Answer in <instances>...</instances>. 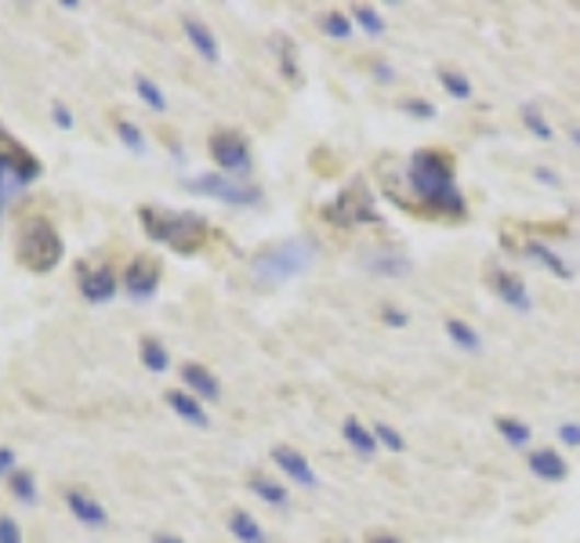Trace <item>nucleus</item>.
<instances>
[{"instance_id":"31","label":"nucleus","mask_w":580,"mask_h":543,"mask_svg":"<svg viewBox=\"0 0 580 543\" xmlns=\"http://www.w3.org/2000/svg\"><path fill=\"white\" fill-rule=\"evenodd\" d=\"M323 30H327V37L345 41L349 33H352V22L345 15H338V11H327V15H323Z\"/></svg>"},{"instance_id":"6","label":"nucleus","mask_w":580,"mask_h":543,"mask_svg":"<svg viewBox=\"0 0 580 543\" xmlns=\"http://www.w3.org/2000/svg\"><path fill=\"white\" fill-rule=\"evenodd\" d=\"M323 218L334 221V226H374L377 218V207H374V196L371 188L363 182H352L338 193V199H330L323 207Z\"/></svg>"},{"instance_id":"24","label":"nucleus","mask_w":580,"mask_h":543,"mask_svg":"<svg viewBox=\"0 0 580 543\" xmlns=\"http://www.w3.org/2000/svg\"><path fill=\"white\" fill-rule=\"evenodd\" d=\"M116 138H121L124 146L135 152V157H146V152H149V141H146V135H141L132 120H116Z\"/></svg>"},{"instance_id":"3","label":"nucleus","mask_w":580,"mask_h":543,"mask_svg":"<svg viewBox=\"0 0 580 543\" xmlns=\"http://www.w3.org/2000/svg\"><path fill=\"white\" fill-rule=\"evenodd\" d=\"M15 257L19 265L33 272V276H47V272H55L62 265L66 257V243L58 229L47 221L44 215H33L19 226V235H15Z\"/></svg>"},{"instance_id":"19","label":"nucleus","mask_w":580,"mask_h":543,"mask_svg":"<svg viewBox=\"0 0 580 543\" xmlns=\"http://www.w3.org/2000/svg\"><path fill=\"white\" fill-rule=\"evenodd\" d=\"M526 254H530V257H534V262H541L544 268H551V272H555V276H559V279H573V272H570V265H566L559 254H551V251H548V246H544V243H537V240H530V243H526Z\"/></svg>"},{"instance_id":"37","label":"nucleus","mask_w":580,"mask_h":543,"mask_svg":"<svg viewBox=\"0 0 580 543\" xmlns=\"http://www.w3.org/2000/svg\"><path fill=\"white\" fill-rule=\"evenodd\" d=\"M402 109H407L410 116H421V120H432L435 109L424 99H413V102H402Z\"/></svg>"},{"instance_id":"29","label":"nucleus","mask_w":580,"mask_h":543,"mask_svg":"<svg viewBox=\"0 0 580 543\" xmlns=\"http://www.w3.org/2000/svg\"><path fill=\"white\" fill-rule=\"evenodd\" d=\"M440 84L454 94V99H471V84L460 73H454V69H443L440 73Z\"/></svg>"},{"instance_id":"18","label":"nucleus","mask_w":580,"mask_h":543,"mask_svg":"<svg viewBox=\"0 0 580 543\" xmlns=\"http://www.w3.org/2000/svg\"><path fill=\"white\" fill-rule=\"evenodd\" d=\"M168 406L179 413L182 420L193 424V428H207V413H204V406H200L189 392H168Z\"/></svg>"},{"instance_id":"4","label":"nucleus","mask_w":580,"mask_h":543,"mask_svg":"<svg viewBox=\"0 0 580 543\" xmlns=\"http://www.w3.org/2000/svg\"><path fill=\"white\" fill-rule=\"evenodd\" d=\"M312 257H316L312 240H287L258 254L251 262V272L258 282H283L291 276H302V272L312 265Z\"/></svg>"},{"instance_id":"27","label":"nucleus","mask_w":580,"mask_h":543,"mask_svg":"<svg viewBox=\"0 0 580 543\" xmlns=\"http://www.w3.org/2000/svg\"><path fill=\"white\" fill-rule=\"evenodd\" d=\"M135 91L141 94V102L149 105V109H157V113H163L168 109V99H163V91L152 84L149 77H135Z\"/></svg>"},{"instance_id":"2","label":"nucleus","mask_w":580,"mask_h":543,"mask_svg":"<svg viewBox=\"0 0 580 543\" xmlns=\"http://www.w3.org/2000/svg\"><path fill=\"white\" fill-rule=\"evenodd\" d=\"M138 221L152 243H163L179 254H196L207 243L211 226L196 210H168V207H138Z\"/></svg>"},{"instance_id":"28","label":"nucleus","mask_w":580,"mask_h":543,"mask_svg":"<svg viewBox=\"0 0 580 543\" xmlns=\"http://www.w3.org/2000/svg\"><path fill=\"white\" fill-rule=\"evenodd\" d=\"M497 431H501L512 446H526L530 442V428H526V424H519L515 417H501V420H497Z\"/></svg>"},{"instance_id":"20","label":"nucleus","mask_w":580,"mask_h":543,"mask_svg":"<svg viewBox=\"0 0 580 543\" xmlns=\"http://www.w3.org/2000/svg\"><path fill=\"white\" fill-rule=\"evenodd\" d=\"M229 529H232V536H236V540H243V543H265L262 525H258L247 511H232Z\"/></svg>"},{"instance_id":"32","label":"nucleus","mask_w":580,"mask_h":543,"mask_svg":"<svg viewBox=\"0 0 580 543\" xmlns=\"http://www.w3.org/2000/svg\"><path fill=\"white\" fill-rule=\"evenodd\" d=\"M374 439H382L393 453H402V450H407V442H402V435L393 428V424H377V428H374Z\"/></svg>"},{"instance_id":"38","label":"nucleus","mask_w":580,"mask_h":543,"mask_svg":"<svg viewBox=\"0 0 580 543\" xmlns=\"http://www.w3.org/2000/svg\"><path fill=\"white\" fill-rule=\"evenodd\" d=\"M559 435H562V442L580 446V428H577V424H562V428H559Z\"/></svg>"},{"instance_id":"8","label":"nucleus","mask_w":580,"mask_h":543,"mask_svg":"<svg viewBox=\"0 0 580 543\" xmlns=\"http://www.w3.org/2000/svg\"><path fill=\"white\" fill-rule=\"evenodd\" d=\"M211 157L225 171V174H251V149H247V141L236 135V131H215L207 141Z\"/></svg>"},{"instance_id":"35","label":"nucleus","mask_w":580,"mask_h":543,"mask_svg":"<svg viewBox=\"0 0 580 543\" xmlns=\"http://www.w3.org/2000/svg\"><path fill=\"white\" fill-rule=\"evenodd\" d=\"M52 120L58 124V127H62V131H73V109H69V105L66 102H55L52 105Z\"/></svg>"},{"instance_id":"16","label":"nucleus","mask_w":580,"mask_h":543,"mask_svg":"<svg viewBox=\"0 0 580 543\" xmlns=\"http://www.w3.org/2000/svg\"><path fill=\"white\" fill-rule=\"evenodd\" d=\"M363 265L374 272V276H393V279H399V276H407L410 272V262L402 254H396V251H377V254H366L363 257Z\"/></svg>"},{"instance_id":"22","label":"nucleus","mask_w":580,"mask_h":543,"mask_svg":"<svg viewBox=\"0 0 580 543\" xmlns=\"http://www.w3.org/2000/svg\"><path fill=\"white\" fill-rule=\"evenodd\" d=\"M141 362H146L152 373H163L171 366V356H168V348H163L157 337H146V340H141Z\"/></svg>"},{"instance_id":"40","label":"nucleus","mask_w":580,"mask_h":543,"mask_svg":"<svg viewBox=\"0 0 580 543\" xmlns=\"http://www.w3.org/2000/svg\"><path fill=\"white\" fill-rule=\"evenodd\" d=\"M152 543H185V540L171 536V533H157V536H152Z\"/></svg>"},{"instance_id":"17","label":"nucleus","mask_w":580,"mask_h":543,"mask_svg":"<svg viewBox=\"0 0 580 543\" xmlns=\"http://www.w3.org/2000/svg\"><path fill=\"white\" fill-rule=\"evenodd\" d=\"M530 471H534L537 478H548V482H562L566 475H570L566 460L555 453V450H537V453H530Z\"/></svg>"},{"instance_id":"10","label":"nucleus","mask_w":580,"mask_h":543,"mask_svg":"<svg viewBox=\"0 0 580 543\" xmlns=\"http://www.w3.org/2000/svg\"><path fill=\"white\" fill-rule=\"evenodd\" d=\"M66 507H69V515H73L77 522L88 525V529H105V525H110V511H105V507L84 489H69L66 493Z\"/></svg>"},{"instance_id":"14","label":"nucleus","mask_w":580,"mask_h":543,"mask_svg":"<svg viewBox=\"0 0 580 543\" xmlns=\"http://www.w3.org/2000/svg\"><path fill=\"white\" fill-rule=\"evenodd\" d=\"M182 381L189 384V392H196V395H204V398H221V384H218V377L211 373V370H204L200 362H185L182 366Z\"/></svg>"},{"instance_id":"36","label":"nucleus","mask_w":580,"mask_h":543,"mask_svg":"<svg viewBox=\"0 0 580 543\" xmlns=\"http://www.w3.org/2000/svg\"><path fill=\"white\" fill-rule=\"evenodd\" d=\"M19 471V457L15 450H8V446H0V478H11Z\"/></svg>"},{"instance_id":"39","label":"nucleus","mask_w":580,"mask_h":543,"mask_svg":"<svg viewBox=\"0 0 580 543\" xmlns=\"http://www.w3.org/2000/svg\"><path fill=\"white\" fill-rule=\"evenodd\" d=\"M385 323L402 326V323H407V315H402V312H396V309H385Z\"/></svg>"},{"instance_id":"34","label":"nucleus","mask_w":580,"mask_h":543,"mask_svg":"<svg viewBox=\"0 0 580 543\" xmlns=\"http://www.w3.org/2000/svg\"><path fill=\"white\" fill-rule=\"evenodd\" d=\"M0 543H22V525L11 515H0Z\"/></svg>"},{"instance_id":"12","label":"nucleus","mask_w":580,"mask_h":543,"mask_svg":"<svg viewBox=\"0 0 580 543\" xmlns=\"http://www.w3.org/2000/svg\"><path fill=\"white\" fill-rule=\"evenodd\" d=\"M490 287H493L497 298H501L504 304H512L515 312H526L530 309V290H526V282L515 276V272H493Z\"/></svg>"},{"instance_id":"15","label":"nucleus","mask_w":580,"mask_h":543,"mask_svg":"<svg viewBox=\"0 0 580 543\" xmlns=\"http://www.w3.org/2000/svg\"><path fill=\"white\" fill-rule=\"evenodd\" d=\"M182 26H185L189 44H193L196 51L207 58V62H218V58H221V47H218V41H215V33H211V30L204 26V22L193 19V15H185V19H182Z\"/></svg>"},{"instance_id":"11","label":"nucleus","mask_w":580,"mask_h":543,"mask_svg":"<svg viewBox=\"0 0 580 543\" xmlns=\"http://www.w3.org/2000/svg\"><path fill=\"white\" fill-rule=\"evenodd\" d=\"M80 293L91 304H105L116 298V272L113 268H84L80 272Z\"/></svg>"},{"instance_id":"26","label":"nucleus","mask_w":580,"mask_h":543,"mask_svg":"<svg viewBox=\"0 0 580 543\" xmlns=\"http://www.w3.org/2000/svg\"><path fill=\"white\" fill-rule=\"evenodd\" d=\"M446 334L454 337V345H460L465 351H479V334L471 330L468 323H460V319H450L446 323Z\"/></svg>"},{"instance_id":"41","label":"nucleus","mask_w":580,"mask_h":543,"mask_svg":"<svg viewBox=\"0 0 580 543\" xmlns=\"http://www.w3.org/2000/svg\"><path fill=\"white\" fill-rule=\"evenodd\" d=\"M537 178H541V182H548V185H559V178H555L551 171H537Z\"/></svg>"},{"instance_id":"21","label":"nucleus","mask_w":580,"mask_h":543,"mask_svg":"<svg viewBox=\"0 0 580 543\" xmlns=\"http://www.w3.org/2000/svg\"><path fill=\"white\" fill-rule=\"evenodd\" d=\"M8 486H11V497L22 500V504H37L41 500V489H37V478L30 475V471H15V475L8 478Z\"/></svg>"},{"instance_id":"9","label":"nucleus","mask_w":580,"mask_h":543,"mask_svg":"<svg viewBox=\"0 0 580 543\" xmlns=\"http://www.w3.org/2000/svg\"><path fill=\"white\" fill-rule=\"evenodd\" d=\"M124 290H127V298L132 301H152L157 298V290H160V262H152V257H135L132 265H127L124 272Z\"/></svg>"},{"instance_id":"42","label":"nucleus","mask_w":580,"mask_h":543,"mask_svg":"<svg viewBox=\"0 0 580 543\" xmlns=\"http://www.w3.org/2000/svg\"><path fill=\"white\" fill-rule=\"evenodd\" d=\"M371 543H399V540L396 536H374Z\"/></svg>"},{"instance_id":"30","label":"nucleus","mask_w":580,"mask_h":543,"mask_svg":"<svg viewBox=\"0 0 580 543\" xmlns=\"http://www.w3.org/2000/svg\"><path fill=\"white\" fill-rule=\"evenodd\" d=\"M523 120H526V127H530V131H534L537 138H544V141L551 138V127H548V120L541 116L537 105H523Z\"/></svg>"},{"instance_id":"1","label":"nucleus","mask_w":580,"mask_h":543,"mask_svg":"<svg viewBox=\"0 0 580 543\" xmlns=\"http://www.w3.org/2000/svg\"><path fill=\"white\" fill-rule=\"evenodd\" d=\"M407 182L413 193V207L429 215L465 218V196L454 178V157L443 149H418L407 163Z\"/></svg>"},{"instance_id":"25","label":"nucleus","mask_w":580,"mask_h":543,"mask_svg":"<svg viewBox=\"0 0 580 543\" xmlns=\"http://www.w3.org/2000/svg\"><path fill=\"white\" fill-rule=\"evenodd\" d=\"M251 489H254L265 504H272V507H287V489L276 486V482H269V478H262V475H254V478H251Z\"/></svg>"},{"instance_id":"43","label":"nucleus","mask_w":580,"mask_h":543,"mask_svg":"<svg viewBox=\"0 0 580 543\" xmlns=\"http://www.w3.org/2000/svg\"><path fill=\"white\" fill-rule=\"evenodd\" d=\"M570 138H573L577 146H580V127H570Z\"/></svg>"},{"instance_id":"7","label":"nucleus","mask_w":580,"mask_h":543,"mask_svg":"<svg viewBox=\"0 0 580 543\" xmlns=\"http://www.w3.org/2000/svg\"><path fill=\"white\" fill-rule=\"evenodd\" d=\"M185 188L196 196H211V199H218V204H229V207H258L262 204V188L232 182L229 174H196V178L185 182Z\"/></svg>"},{"instance_id":"5","label":"nucleus","mask_w":580,"mask_h":543,"mask_svg":"<svg viewBox=\"0 0 580 543\" xmlns=\"http://www.w3.org/2000/svg\"><path fill=\"white\" fill-rule=\"evenodd\" d=\"M41 178V163L33 152H26L19 141H11L0 127V215L15 199L22 188Z\"/></svg>"},{"instance_id":"23","label":"nucleus","mask_w":580,"mask_h":543,"mask_svg":"<svg viewBox=\"0 0 580 543\" xmlns=\"http://www.w3.org/2000/svg\"><path fill=\"white\" fill-rule=\"evenodd\" d=\"M341 431H345V439H349V446H356V450H360L363 457H371V453L377 450V439H374V435H371V431H366V428H363V424H360V420H345V424H341Z\"/></svg>"},{"instance_id":"33","label":"nucleus","mask_w":580,"mask_h":543,"mask_svg":"<svg viewBox=\"0 0 580 543\" xmlns=\"http://www.w3.org/2000/svg\"><path fill=\"white\" fill-rule=\"evenodd\" d=\"M356 22L360 26L371 33V37H377V33H385V22H382V15H377L374 8H356Z\"/></svg>"},{"instance_id":"13","label":"nucleus","mask_w":580,"mask_h":543,"mask_svg":"<svg viewBox=\"0 0 580 543\" xmlns=\"http://www.w3.org/2000/svg\"><path fill=\"white\" fill-rule=\"evenodd\" d=\"M272 460H276V464L283 467V471H287V475L291 478H298L302 482V486H316V471H312V464H309V460H305L298 450H287V446H276V450H272Z\"/></svg>"}]
</instances>
